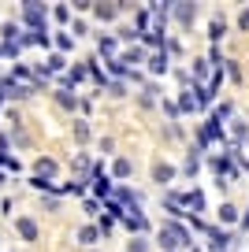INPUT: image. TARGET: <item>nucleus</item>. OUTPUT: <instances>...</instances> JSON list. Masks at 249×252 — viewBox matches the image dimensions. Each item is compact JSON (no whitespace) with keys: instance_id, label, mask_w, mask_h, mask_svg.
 <instances>
[{"instance_id":"f257e3e1","label":"nucleus","mask_w":249,"mask_h":252,"mask_svg":"<svg viewBox=\"0 0 249 252\" xmlns=\"http://www.w3.org/2000/svg\"><path fill=\"white\" fill-rule=\"evenodd\" d=\"M19 234H23L26 241H34V237H38V226H34L30 219H19Z\"/></svg>"}]
</instances>
